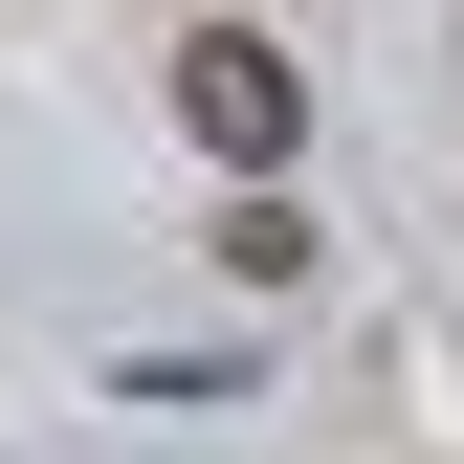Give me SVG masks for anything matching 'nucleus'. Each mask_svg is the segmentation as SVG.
I'll list each match as a JSON object with an SVG mask.
<instances>
[{"instance_id":"f257e3e1","label":"nucleus","mask_w":464,"mask_h":464,"mask_svg":"<svg viewBox=\"0 0 464 464\" xmlns=\"http://www.w3.org/2000/svg\"><path fill=\"white\" fill-rule=\"evenodd\" d=\"M178 133L221 155V178H287V133H310V67H287L266 23H199V44H178Z\"/></svg>"},{"instance_id":"f03ea898","label":"nucleus","mask_w":464,"mask_h":464,"mask_svg":"<svg viewBox=\"0 0 464 464\" xmlns=\"http://www.w3.org/2000/svg\"><path fill=\"white\" fill-rule=\"evenodd\" d=\"M221 266H244V287H310V199H266V178H244V221H221Z\"/></svg>"}]
</instances>
